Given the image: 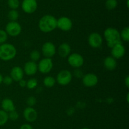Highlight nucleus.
Returning <instances> with one entry per match:
<instances>
[{"instance_id":"1","label":"nucleus","mask_w":129,"mask_h":129,"mask_svg":"<svg viewBox=\"0 0 129 129\" xmlns=\"http://www.w3.org/2000/svg\"><path fill=\"white\" fill-rule=\"evenodd\" d=\"M57 19L51 15H45L39 22V28L42 32H51L57 28Z\"/></svg>"},{"instance_id":"2","label":"nucleus","mask_w":129,"mask_h":129,"mask_svg":"<svg viewBox=\"0 0 129 129\" xmlns=\"http://www.w3.org/2000/svg\"><path fill=\"white\" fill-rule=\"evenodd\" d=\"M104 37L107 41V46L110 48L122 42L119 31L115 28L108 27L105 29L104 31Z\"/></svg>"},{"instance_id":"3","label":"nucleus","mask_w":129,"mask_h":129,"mask_svg":"<svg viewBox=\"0 0 129 129\" xmlns=\"http://www.w3.org/2000/svg\"><path fill=\"white\" fill-rule=\"evenodd\" d=\"M16 55V49L13 44L3 43L0 44V59L5 61H10Z\"/></svg>"},{"instance_id":"4","label":"nucleus","mask_w":129,"mask_h":129,"mask_svg":"<svg viewBox=\"0 0 129 129\" xmlns=\"http://www.w3.org/2000/svg\"><path fill=\"white\" fill-rule=\"evenodd\" d=\"M72 78H73V75L70 71L68 70H62L59 72L55 80L60 85L65 86L71 82Z\"/></svg>"},{"instance_id":"5","label":"nucleus","mask_w":129,"mask_h":129,"mask_svg":"<svg viewBox=\"0 0 129 129\" xmlns=\"http://www.w3.org/2000/svg\"><path fill=\"white\" fill-rule=\"evenodd\" d=\"M5 31L8 35L11 37H16L20 34L21 32V27L16 21H10L8 23L5 27Z\"/></svg>"},{"instance_id":"6","label":"nucleus","mask_w":129,"mask_h":129,"mask_svg":"<svg viewBox=\"0 0 129 129\" xmlns=\"http://www.w3.org/2000/svg\"><path fill=\"white\" fill-rule=\"evenodd\" d=\"M38 70L43 74H47L51 72L53 68V61L51 58H44L39 61Z\"/></svg>"},{"instance_id":"7","label":"nucleus","mask_w":129,"mask_h":129,"mask_svg":"<svg viewBox=\"0 0 129 129\" xmlns=\"http://www.w3.org/2000/svg\"><path fill=\"white\" fill-rule=\"evenodd\" d=\"M68 61L72 67L79 68L84 64V59L83 56L79 53H72L68 56Z\"/></svg>"},{"instance_id":"8","label":"nucleus","mask_w":129,"mask_h":129,"mask_svg":"<svg viewBox=\"0 0 129 129\" xmlns=\"http://www.w3.org/2000/svg\"><path fill=\"white\" fill-rule=\"evenodd\" d=\"M21 6L24 12L28 14H31L37 9L38 3L37 0H23Z\"/></svg>"},{"instance_id":"9","label":"nucleus","mask_w":129,"mask_h":129,"mask_svg":"<svg viewBox=\"0 0 129 129\" xmlns=\"http://www.w3.org/2000/svg\"><path fill=\"white\" fill-rule=\"evenodd\" d=\"M42 53L45 58H51L56 53V48L52 42H46L42 46Z\"/></svg>"},{"instance_id":"10","label":"nucleus","mask_w":129,"mask_h":129,"mask_svg":"<svg viewBox=\"0 0 129 129\" xmlns=\"http://www.w3.org/2000/svg\"><path fill=\"white\" fill-rule=\"evenodd\" d=\"M57 28L64 32H68L73 28V22L67 16H61L57 19Z\"/></svg>"},{"instance_id":"11","label":"nucleus","mask_w":129,"mask_h":129,"mask_svg":"<svg viewBox=\"0 0 129 129\" xmlns=\"http://www.w3.org/2000/svg\"><path fill=\"white\" fill-rule=\"evenodd\" d=\"M88 44L91 48H98L102 45L103 38L99 33L93 32L88 37Z\"/></svg>"},{"instance_id":"12","label":"nucleus","mask_w":129,"mask_h":129,"mask_svg":"<svg viewBox=\"0 0 129 129\" xmlns=\"http://www.w3.org/2000/svg\"><path fill=\"white\" fill-rule=\"evenodd\" d=\"M83 83L87 87H93L96 85L98 82V77L94 73H89L83 77Z\"/></svg>"},{"instance_id":"13","label":"nucleus","mask_w":129,"mask_h":129,"mask_svg":"<svg viewBox=\"0 0 129 129\" xmlns=\"http://www.w3.org/2000/svg\"><path fill=\"white\" fill-rule=\"evenodd\" d=\"M111 49H112L111 50L112 56L115 59H120L125 54V48L122 44V42L116 44Z\"/></svg>"},{"instance_id":"14","label":"nucleus","mask_w":129,"mask_h":129,"mask_svg":"<svg viewBox=\"0 0 129 129\" xmlns=\"http://www.w3.org/2000/svg\"><path fill=\"white\" fill-rule=\"evenodd\" d=\"M23 116L28 122H34L37 118L38 113L34 108L28 106L24 110Z\"/></svg>"},{"instance_id":"15","label":"nucleus","mask_w":129,"mask_h":129,"mask_svg":"<svg viewBox=\"0 0 129 129\" xmlns=\"http://www.w3.org/2000/svg\"><path fill=\"white\" fill-rule=\"evenodd\" d=\"M38 71V65L36 62L33 61H28L24 65L23 72L27 75H34Z\"/></svg>"},{"instance_id":"16","label":"nucleus","mask_w":129,"mask_h":129,"mask_svg":"<svg viewBox=\"0 0 129 129\" xmlns=\"http://www.w3.org/2000/svg\"><path fill=\"white\" fill-rule=\"evenodd\" d=\"M24 72L23 70L18 66H16L11 68L10 72V77L12 78L13 80L15 82H19L20 80L23 78Z\"/></svg>"},{"instance_id":"17","label":"nucleus","mask_w":129,"mask_h":129,"mask_svg":"<svg viewBox=\"0 0 129 129\" xmlns=\"http://www.w3.org/2000/svg\"><path fill=\"white\" fill-rule=\"evenodd\" d=\"M71 46L68 43L64 42L60 44L57 49L58 54L62 58H66L71 53Z\"/></svg>"},{"instance_id":"18","label":"nucleus","mask_w":129,"mask_h":129,"mask_svg":"<svg viewBox=\"0 0 129 129\" xmlns=\"http://www.w3.org/2000/svg\"><path fill=\"white\" fill-rule=\"evenodd\" d=\"M1 107L3 110L7 113L14 111L16 108L13 101L10 98H5L1 102Z\"/></svg>"},{"instance_id":"19","label":"nucleus","mask_w":129,"mask_h":129,"mask_svg":"<svg viewBox=\"0 0 129 129\" xmlns=\"http://www.w3.org/2000/svg\"><path fill=\"white\" fill-rule=\"evenodd\" d=\"M105 68L109 71H113L116 68L117 65V61L112 56H108L104 59L103 61Z\"/></svg>"},{"instance_id":"20","label":"nucleus","mask_w":129,"mask_h":129,"mask_svg":"<svg viewBox=\"0 0 129 129\" xmlns=\"http://www.w3.org/2000/svg\"><path fill=\"white\" fill-rule=\"evenodd\" d=\"M55 82H56V80H55V78L53 77H51V76H47V77H45L44 78V81H43L44 85L46 87H48V88L54 87Z\"/></svg>"},{"instance_id":"21","label":"nucleus","mask_w":129,"mask_h":129,"mask_svg":"<svg viewBox=\"0 0 129 129\" xmlns=\"http://www.w3.org/2000/svg\"><path fill=\"white\" fill-rule=\"evenodd\" d=\"M8 120V113L3 110H0V126L5 125Z\"/></svg>"},{"instance_id":"22","label":"nucleus","mask_w":129,"mask_h":129,"mask_svg":"<svg viewBox=\"0 0 129 129\" xmlns=\"http://www.w3.org/2000/svg\"><path fill=\"white\" fill-rule=\"evenodd\" d=\"M118 5L117 0H106L105 7L108 10H113L117 8Z\"/></svg>"},{"instance_id":"23","label":"nucleus","mask_w":129,"mask_h":129,"mask_svg":"<svg viewBox=\"0 0 129 129\" xmlns=\"http://www.w3.org/2000/svg\"><path fill=\"white\" fill-rule=\"evenodd\" d=\"M120 34L121 40H123L125 42L129 41V27H125L122 30Z\"/></svg>"},{"instance_id":"24","label":"nucleus","mask_w":129,"mask_h":129,"mask_svg":"<svg viewBox=\"0 0 129 129\" xmlns=\"http://www.w3.org/2000/svg\"><path fill=\"white\" fill-rule=\"evenodd\" d=\"M8 16L10 21L15 22L19 17V13L16 10H11L8 13Z\"/></svg>"},{"instance_id":"25","label":"nucleus","mask_w":129,"mask_h":129,"mask_svg":"<svg viewBox=\"0 0 129 129\" xmlns=\"http://www.w3.org/2000/svg\"><path fill=\"white\" fill-rule=\"evenodd\" d=\"M38 81L35 78H32L29 79L28 80L26 81V86L29 89H34L37 86Z\"/></svg>"},{"instance_id":"26","label":"nucleus","mask_w":129,"mask_h":129,"mask_svg":"<svg viewBox=\"0 0 129 129\" xmlns=\"http://www.w3.org/2000/svg\"><path fill=\"white\" fill-rule=\"evenodd\" d=\"M19 0H8V5L11 10H16L20 6Z\"/></svg>"},{"instance_id":"27","label":"nucleus","mask_w":129,"mask_h":129,"mask_svg":"<svg viewBox=\"0 0 129 129\" xmlns=\"http://www.w3.org/2000/svg\"><path fill=\"white\" fill-rule=\"evenodd\" d=\"M30 59H31V61H33L35 62L39 60V59L40 58V52L37 50H33L30 53Z\"/></svg>"},{"instance_id":"28","label":"nucleus","mask_w":129,"mask_h":129,"mask_svg":"<svg viewBox=\"0 0 129 129\" xmlns=\"http://www.w3.org/2000/svg\"><path fill=\"white\" fill-rule=\"evenodd\" d=\"M8 35L5 30L0 29V44L5 43L8 39Z\"/></svg>"},{"instance_id":"29","label":"nucleus","mask_w":129,"mask_h":129,"mask_svg":"<svg viewBox=\"0 0 129 129\" xmlns=\"http://www.w3.org/2000/svg\"><path fill=\"white\" fill-rule=\"evenodd\" d=\"M8 118L9 119H10L12 121H16L19 118V115L16 110H14V111L9 112Z\"/></svg>"},{"instance_id":"30","label":"nucleus","mask_w":129,"mask_h":129,"mask_svg":"<svg viewBox=\"0 0 129 129\" xmlns=\"http://www.w3.org/2000/svg\"><path fill=\"white\" fill-rule=\"evenodd\" d=\"M37 102V99L34 96H30L26 99V104L29 107H33Z\"/></svg>"},{"instance_id":"31","label":"nucleus","mask_w":129,"mask_h":129,"mask_svg":"<svg viewBox=\"0 0 129 129\" xmlns=\"http://www.w3.org/2000/svg\"><path fill=\"white\" fill-rule=\"evenodd\" d=\"M13 80L12 78L10 77V75L5 76L3 78V83H5L6 85H10L13 83Z\"/></svg>"},{"instance_id":"32","label":"nucleus","mask_w":129,"mask_h":129,"mask_svg":"<svg viewBox=\"0 0 129 129\" xmlns=\"http://www.w3.org/2000/svg\"><path fill=\"white\" fill-rule=\"evenodd\" d=\"M74 75L75 77H76L77 78H81V77H83V72L81 70L76 68L75 70V71L74 72Z\"/></svg>"},{"instance_id":"33","label":"nucleus","mask_w":129,"mask_h":129,"mask_svg":"<svg viewBox=\"0 0 129 129\" xmlns=\"http://www.w3.org/2000/svg\"><path fill=\"white\" fill-rule=\"evenodd\" d=\"M20 129H34L32 126L28 123H25L23 124L21 126H20Z\"/></svg>"},{"instance_id":"34","label":"nucleus","mask_w":129,"mask_h":129,"mask_svg":"<svg viewBox=\"0 0 129 129\" xmlns=\"http://www.w3.org/2000/svg\"><path fill=\"white\" fill-rule=\"evenodd\" d=\"M18 83L20 87H25L26 86V81L25 80H24L23 78L20 80L18 82Z\"/></svg>"},{"instance_id":"35","label":"nucleus","mask_w":129,"mask_h":129,"mask_svg":"<svg viewBox=\"0 0 129 129\" xmlns=\"http://www.w3.org/2000/svg\"><path fill=\"white\" fill-rule=\"evenodd\" d=\"M124 83L125 84L126 87H127V88H128L129 87V76L128 75H127V77H125V78Z\"/></svg>"},{"instance_id":"36","label":"nucleus","mask_w":129,"mask_h":129,"mask_svg":"<svg viewBox=\"0 0 129 129\" xmlns=\"http://www.w3.org/2000/svg\"><path fill=\"white\" fill-rule=\"evenodd\" d=\"M3 77L2 75L0 73V85L3 83Z\"/></svg>"},{"instance_id":"37","label":"nucleus","mask_w":129,"mask_h":129,"mask_svg":"<svg viewBox=\"0 0 129 129\" xmlns=\"http://www.w3.org/2000/svg\"><path fill=\"white\" fill-rule=\"evenodd\" d=\"M128 97H129V94L128 93L127 94V102H129V98H128Z\"/></svg>"},{"instance_id":"38","label":"nucleus","mask_w":129,"mask_h":129,"mask_svg":"<svg viewBox=\"0 0 129 129\" xmlns=\"http://www.w3.org/2000/svg\"><path fill=\"white\" fill-rule=\"evenodd\" d=\"M128 2H129V0H127V8H128V7H129Z\"/></svg>"},{"instance_id":"39","label":"nucleus","mask_w":129,"mask_h":129,"mask_svg":"<svg viewBox=\"0 0 129 129\" xmlns=\"http://www.w3.org/2000/svg\"><path fill=\"white\" fill-rule=\"evenodd\" d=\"M81 129H89V128L85 127V128H81Z\"/></svg>"}]
</instances>
